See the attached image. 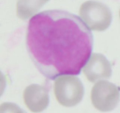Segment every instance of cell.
<instances>
[{"instance_id":"obj_1","label":"cell","mask_w":120,"mask_h":113,"mask_svg":"<svg viewBox=\"0 0 120 113\" xmlns=\"http://www.w3.org/2000/svg\"><path fill=\"white\" fill-rule=\"evenodd\" d=\"M32 62L46 78L80 74L91 55L93 36L78 16L58 9L30 19L26 37Z\"/></svg>"},{"instance_id":"obj_2","label":"cell","mask_w":120,"mask_h":113,"mask_svg":"<svg viewBox=\"0 0 120 113\" xmlns=\"http://www.w3.org/2000/svg\"><path fill=\"white\" fill-rule=\"evenodd\" d=\"M54 95L58 102L64 107H73L82 101L84 86L80 79L72 75H61L54 81Z\"/></svg>"},{"instance_id":"obj_3","label":"cell","mask_w":120,"mask_h":113,"mask_svg":"<svg viewBox=\"0 0 120 113\" xmlns=\"http://www.w3.org/2000/svg\"><path fill=\"white\" fill-rule=\"evenodd\" d=\"M82 21L91 30L103 32L109 27L112 13L105 4L96 1H88L81 5L79 12Z\"/></svg>"},{"instance_id":"obj_4","label":"cell","mask_w":120,"mask_h":113,"mask_svg":"<svg viewBox=\"0 0 120 113\" xmlns=\"http://www.w3.org/2000/svg\"><path fill=\"white\" fill-rule=\"evenodd\" d=\"M91 99L94 107L98 111H112L120 101V87L108 81H99L92 88Z\"/></svg>"},{"instance_id":"obj_5","label":"cell","mask_w":120,"mask_h":113,"mask_svg":"<svg viewBox=\"0 0 120 113\" xmlns=\"http://www.w3.org/2000/svg\"><path fill=\"white\" fill-rule=\"evenodd\" d=\"M82 72L88 81L96 82L109 79L112 75L111 64L103 55L94 53L82 68Z\"/></svg>"},{"instance_id":"obj_6","label":"cell","mask_w":120,"mask_h":113,"mask_svg":"<svg viewBox=\"0 0 120 113\" xmlns=\"http://www.w3.org/2000/svg\"><path fill=\"white\" fill-rule=\"evenodd\" d=\"M23 99L26 107L31 112L41 113L46 109L49 103L48 89L40 85H30L24 89Z\"/></svg>"},{"instance_id":"obj_7","label":"cell","mask_w":120,"mask_h":113,"mask_svg":"<svg viewBox=\"0 0 120 113\" xmlns=\"http://www.w3.org/2000/svg\"><path fill=\"white\" fill-rule=\"evenodd\" d=\"M49 0H18L17 2V16L22 20H27L35 15Z\"/></svg>"},{"instance_id":"obj_8","label":"cell","mask_w":120,"mask_h":113,"mask_svg":"<svg viewBox=\"0 0 120 113\" xmlns=\"http://www.w3.org/2000/svg\"><path fill=\"white\" fill-rule=\"evenodd\" d=\"M0 113H26L16 104L3 102L0 104Z\"/></svg>"},{"instance_id":"obj_9","label":"cell","mask_w":120,"mask_h":113,"mask_svg":"<svg viewBox=\"0 0 120 113\" xmlns=\"http://www.w3.org/2000/svg\"><path fill=\"white\" fill-rule=\"evenodd\" d=\"M6 87V78L0 70V97L3 96Z\"/></svg>"},{"instance_id":"obj_10","label":"cell","mask_w":120,"mask_h":113,"mask_svg":"<svg viewBox=\"0 0 120 113\" xmlns=\"http://www.w3.org/2000/svg\"></svg>"}]
</instances>
